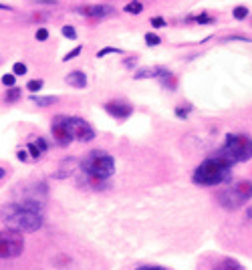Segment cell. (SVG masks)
Wrapping results in <instances>:
<instances>
[{
    "label": "cell",
    "mask_w": 252,
    "mask_h": 270,
    "mask_svg": "<svg viewBox=\"0 0 252 270\" xmlns=\"http://www.w3.org/2000/svg\"><path fill=\"white\" fill-rule=\"evenodd\" d=\"M0 10H6V12H12V6H6V4H0Z\"/></svg>",
    "instance_id": "cell-32"
},
{
    "label": "cell",
    "mask_w": 252,
    "mask_h": 270,
    "mask_svg": "<svg viewBox=\"0 0 252 270\" xmlns=\"http://www.w3.org/2000/svg\"><path fill=\"white\" fill-rule=\"evenodd\" d=\"M34 36H36V40H38V43H45V40L49 38V30H47V29H38Z\"/></svg>",
    "instance_id": "cell-26"
},
{
    "label": "cell",
    "mask_w": 252,
    "mask_h": 270,
    "mask_svg": "<svg viewBox=\"0 0 252 270\" xmlns=\"http://www.w3.org/2000/svg\"><path fill=\"white\" fill-rule=\"evenodd\" d=\"M81 172L87 178H91L95 183H101L109 180L115 174V159L103 150L89 151L81 161Z\"/></svg>",
    "instance_id": "cell-3"
},
{
    "label": "cell",
    "mask_w": 252,
    "mask_h": 270,
    "mask_svg": "<svg viewBox=\"0 0 252 270\" xmlns=\"http://www.w3.org/2000/svg\"><path fill=\"white\" fill-rule=\"evenodd\" d=\"M4 176H6V170H4V168H0V180H2Z\"/></svg>",
    "instance_id": "cell-33"
},
{
    "label": "cell",
    "mask_w": 252,
    "mask_h": 270,
    "mask_svg": "<svg viewBox=\"0 0 252 270\" xmlns=\"http://www.w3.org/2000/svg\"><path fill=\"white\" fill-rule=\"evenodd\" d=\"M107 53H117V55H121V49H115V47H105V49H101V51L97 53V57H105Z\"/></svg>",
    "instance_id": "cell-28"
},
{
    "label": "cell",
    "mask_w": 252,
    "mask_h": 270,
    "mask_svg": "<svg viewBox=\"0 0 252 270\" xmlns=\"http://www.w3.org/2000/svg\"><path fill=\"white\" fill-rule=\"evenodd\" d=\"M20 95H23V91H20L18 87H10V89H6V93H4V101H6V103H14V101L20 99Z\"/></svg>",
    "instance_id": "cell-16"
},
{
    "label": "cell",
    "mask_w": 252,
    "mask_h": 270,
    "mask_svg": "<svg viewBox=\"0 0 252 270\" xmlns=\"http://www.w3.org/2000/svg\"><path fill=\"white\" fill-rule=\"evenodd\" d=\"M47 150H49V148H47V141H45L43 137H38V139H32V141H31V143L27 145V151H29V153H31V157H34V159L43 157Z\"/></svg>",
    "instance_id": "cell-11"
},
{
    "label": "cell",
    "mask_w": 252,
    "mask_h": 270,
    "mask_svg": "<svg viewBox=\"0 0 252 270\" xmlns=\"http://www.w3.org/2000/svg\"><path fill=\"white\" fill-rule=\"evenodd\" d=\"M190 111H192V107H190V105H186V107H178V109H176V115H178L180 119H188Z\"/></svg>",
    "instance_id": "cell-25"
},
{
    "label": "cell",
    "mask_w": 252,
    "mask_h": 270,
    "mask_svg": "<svg viewBox=\"0 0 252 270\" xmlns=\"http://www.w3.org/2000/svg\"><path fill=\"white\" fill-rule=\"evenodd\" d=\"M83 51V47H75L71 53H67L65 57H63V60H65V63H67V60H71V59H75V57H79V53Z\"/></svg>",
    "instance_id": "cell-27"
},
{
    "label": "cell",
    "mask_w": 252,
    "mask_h": 270,
    "mask_svg": "<svg viewBox=\"0 0 252 270\" xmlns=\"http://www.w3.org/2000/svg\"><path fill=\"white\" fill-rule=\"evenodd\" d=\"M141 10H143V4L137 2V0H135V2H129L127 6H125V12H127V14H139Z\"/></svg>",
    "instance_id": "cell-18"
},
{
    "label": "cell",
    "mask_w": 252,
    "mask_h": 270,
    "mask_svg": "<svg viewBox=\"0 0 252 270\" xmlns=\"http://www.w3.org/2000/svg\"><path fill=\"white\" fill-rule=\"evenodd\" d=\"M77 12L85 14V16H89V18H97V20H99V18L111 16V14L115 12V8L109 6V4H89V6H79Z\"/></svg>",
    "instance_id": "cell-10"
},
{
    "label": "cell",
    "mask_w": 252,
    "mask_h": 270,
    "mask_svg": "<svg viewBox=\"0 0 252 270\" xmlns=\"http://www.w3.org/2000/svg\"><path fill=\"white\" fill-rule=\"evenodd\" d=\"M150 23H152V27H154V29H161V27L165 25V20H163L161 16H154V18L150 20Z\"/></svg>",
    "instance_id": "cell-29"
},
{
    "label": "cell",
    "mask_w": 252,
    "mask_h": 270,
    "mask_svg": "<svg viewBox=\"0 0 252 270\" xmlns=\"http://www.w3.org/2000/svg\"><path fill=\"white\" fill-rule=\"evenodd\" d=\"M230 172H232V165H230L228 161H224V159H220V157H216V155H212V157L204 159L198 165L192 180L198 185H206V188H210V185L224 183L230 178Z\"/></svg>",
    "instance_id": "cell-2"
},
{
    "label": "cell",
    "mask_w": 252,
    "mask_h": 270,
    "mask_svg": "<svg viewBox=\"0 0 252 270\" xmlns=\"http://www.w3.org/2000/svg\"><path fill=\"white\" fill-rule=\"evenodd\" d=\"M51 133H53V139L57 145H61V148H67V145L73 141L71 137V131L67 127V117L65 115H57L51 123Z\"/></svg>",
    "instance_id": "cell-8"
},
{
    "label": "cell",
    "mask_w": 252,
    "mask_h": 270,
    "mask_svg": "<svg viewBox=\"0 0 252 270\" xmlns=\"http://www.w3.org/2000/svg\"><path fill=\"white\" fill-rule=\"evenodd\" d=\"M161 43V38L158 36V34H154V32H148L145 34V45H150V47H158Z\"/></svg>",
    "instance_id": "cell-19"
},
{
    "label": "cell",
    "mask_w": 252,
    "mask_h": 270,
    "mask_svg": "<svg viewBox=\"0 0 252 270\" xmlns=\"http://www.w3.org/2000/svg\"><path fill=\"white\" fill-rule=\"evenodd\" d=\"M25 250V236L14 230L0 232V258H16Z\"/></svg>",
    "instance_id": "cell-6"
},
{
    "label": "cell",
    "mask_w": 252,
    "mask_h": 270,
    "mask_svg": "<svg viewBox=\"0 0 252 270\" xmlns=\"http://www.w3.org/2000/svg\"><path fill=\"white\" fill-rule=\"evenodd\" d=\"M67 127L71 131L73 141H83V143H85V141L95 139V129L81 117H67Z\"/></svg>",
    "instance_id": "cell-7"
},
{
    "label": "cell",
    "mask_w": 252,
    "mask_h": 270,
    "mask_svg": "<svg viewBox=\"0 0 252 270\" xmlns=\"http://www.w3.org/2000/svg\"><path fill=\"white\" fill-rule=\"evenodd\" d=\"M43 85H45L43 79H32V81H29V83H27V87H29V91H31V93L40 91V89H43Z\"/></svg>",
    "instance_id": "cell-17"
},
{
    "label": "cell",
    "mask_w": 252,
    "mask_h": 270,
    "mask_svg": "<svg viewBox=\"0 0 252 270\" xmlns=\"http://www.w3.org/2000/svg\"><path fill=\"white\" fill-rule=\"evenodd\" d=\"M18 159H20V161H27V159H29L27 150H20V151H18Z\"/></svg>",
    "instance_id": "cell-30"
},
{
    "label": "cell",
    "mask_w": 252,
    "mask_h": 270,
    "mask_svg": "<svg viewBox=\"0 0 252 270\" xmlns=\"http://www.w3.org/2000/svg\"><path fill=\"white\" fill-rule=\"evenodd\" d=\"M65 81H67V85H71L75 89H85L87 87V75L83 71H71L65 77Z\"/></svg>",
    "instance_id": "cell-12"
},
{
    "label": "cell",
    "mask_w": 252,
    "mask_h": 270,
    "mask_svg": "<svg viewBox=\"0 0 252 270\" xmlns=\"http://www.w3.org/2000/svg\"><path fill=\"white\" fill-rule=\"evenodd\" d=\"M31 101L34 103V105H38V107H49V105H53V103H57L59 99L53 97V95H47V97H43V95H31Z\"/></svg>",
    "instance_id": "cell-15"
},
{
    "label": "cell",
    "mask_w": 252,
    "mask_h": 270,
    "mask_svg": "<svg viewBox=\"0 0 252 270\" xmlns=\"http://www.w3.org/2000/svg\"><path fill=\"white\" fill-rule=\"evenodd\" d=\"M2 85H4L6 89H10V87H16V77H14L12 73H8V75H2Z\"/></svg>",
    "instance_id": "cell-20"
},
{
    "label": "cell",
    "mask_w": 252,
    "mask_h": 270,
    "mask_svg": "<svg viewBox=\"0 0 252 270\" xmlns=\"http://www.w3.org/2000/svg\"><path fill=\"white\" fill-rule=\"evenodd\" d=\"M214 155L228 161L230 165L248 161V159H252V137H248L244 133H228L222 148Z\"/></svg>",
    "instance_id": "cell-4"
},
{
    "label": "cell",
    "mask_w": 252,
    "mask_h": 270,
    "mask_svg": "<svg viewBox=\"0 0 252 270\" xmlns=\"http://www.w3.org/2000/svg\"><path fill=\"white\" fill-rule=\"evenodd\" d=\"M246 216H248V218L252 220V208H248V212H246Z\"/></svg>",
    "instance_id": "cell-34"
},
{
    "label": "cell",
    "mask_w": 252,
    "mask_h": 270,
    "mask_svg": "<svg viewBox=\"0 0 252 270\" xmlns=\"http://www.w3.org/2000/svg\"><path fill=\"white\" fill-rule=\"evenodd\" d=\"M0 218L6 224L8 230L20 232V234H31L43 228V202L40 200H29L23 202H10L0 208Z\"/></svg>",
    "instance_id": "cell-1"
},
{
    "label": "cell",
    "mask_w": 252,
    "mask_h": 270,
    "mask_svg": "<svg viewBox=\"0 0 252 270\" xmlns=\"http://www.w3.org/2000/svg\"><path fill=\"white\" fill-rule=\"evenodd\" d=\"M61 32H63V36H65V38H71V40H75V38H77V30H75L73 27H69V25L63 27V29H61Z\"/></svg>",
    "instance_id": "cell-21"
},
{
    "label": "cell",
    "mask_w": 252,
    "mask_h": 270,
    "mask_svg": "<svg viewBox=\"0 0 252 270\" xmlns=\"http://www.w3.org/2000/svg\"><path fill=\"white\" fill-rule=\"evenodd\" d=\"M232 14H234V18H236V20H242V18H246V16H248V6H236Z\"/></svg>",
    "instance_id": "cell-23"
},
{
    "label": "cell",
    "mask_w": 252,
    "mask_h": 270,
    "mask_svg": "<svg viewBox=\"0 0 252 270\" xmlns=\"http://www.w3.org/2000/svg\"><path fill=\"white\" fill-rule=\"evenodd\" d=\"M105 111L113 119H127L133 113V107L125 101H109V103H105Z\"/></svg>",
    "instance_id": "cell-9"
},
{
    "label": "cell",
    "mask_w": 252,
    "mask_h": 270,
    "mask_svg": "<svg viewBox=\"0 0 252 270\" xmlns=\"http://www.w3.org/2000/svg\"><path fill=\"white\" fill-rule=\"evenodd\" d=\"M212 270H246L238 260H234V258H224V260H220Z\"/></svg>",
    "instance_id": "cell-13"
},
{
    "label": "cell",
    "mask_w": 252,
    "mask_h": 270,
    "mask_svg": "<svg viewBox=\"0 0 252 270\" xmlns=\"http://www.w3.org/2000/svg\"><path fill=\"white\" fill-rule=\"evenodd\" d=\"M192 20H196V23H198V25H212V23H214V20H212V18H210L208 14H198V16H194Z\"/></svg>",
    "instance_id": "cell-24"
},
{
    "label": "cell",
    "mask_w": 252,
    "mask_h": 270,
    "mask_svg": "<svg viewBox=\"0 0 252 270\" xmlns=\"http://www.w3.org/2000/svg\"><path fill=\"white\" fill-rule=\"evenodd\" d=\"M252 198V181H234L218 194V202L224 210H238Z\"/></svg>",
    "instance_id": "cell-5"
},
{
    "label": "cell",
    "mask_w": 252,
    "mask_h": 270,
    "mask_svg": "<svg viewBox=\"0 0 252 270\" xmlns=\"http://www.w3.org/2000/svg\"><path fill=\"white\" fill-rule=\"evenodd\" d=\"M158 81L161 83V85H163L165 89H172V91L176 89V77H174V73H172L170 69H163L161 75L158 77Z\"/></svg>",
    "instance_id": "cell-14"
},
{
    "label": "cell",
    "mask_w": 252,
    "mask_h": 270,
    "mask_svg": "<svg viewBox=\"0 0 252 270\" xmlns=\"http://www.w3.org/2000/svg\"><path fill=\"white\" fill-rule=\"evenodd\" d=\"M135 270H165V268H161V266H139Z\"/></svg>",
    "instance_id": "cell-31"
},
{
    "label": "cell",
    "mask_w": 252,
    "mask_h": 270,
    "mask_svg": "<svg viewBox=\"0 0 252 270\" xmlns=\"http://www.w3.org/2000/svg\"><path fill=\"white\" fill-rule=\"evenodd\" d=\"M12 75H14V77L27 75V65H25V63H14V65H12Z\"/></svg>",
    "instance_id": "cell-22"
}]
</instances>
